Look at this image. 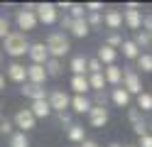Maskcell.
<instances>
[{
  "label": "cell",
  "mask_w": 152,
  "mask_h": 147,
  "mask_svg": "<svg viewBox=\"0 0 152 147\" xmlns=\"http://www.w3.org/2000/svg\"><path fill=\"white\" fill-rule=\"evenodd\" d=\"M30 39H27V34H22V32H12L10 29V34H7L5 39H3V49H5V54L7 56H12V59H20V56H25L27 52H30Z\"/></svg>",
  "instance_id": "obj_1"
},
{
  "label": "cell",
  "mask_w": 152,
  "mask_h": 147,
  "mask_svg": "<svg viewBox=\"0 0 152 147\" xmlns=\"http://www.w3.org/2000/svg\"><path fill=\"white\" fill-rule=\"evenodd\" d=\"M44 47H47V52H49V59H59V61H61V56H66L71 52V42H69V37L64 32H52L47 37Z\"/></svg>",
  "instance_id": "obj_2"
},
{
  "label": "cell",
  "mask_w": 152,
  "mask_h": 147,
  "mask_svg": "<svg viewBox=\"0 0 152 147\" xmlns=\"http://www.w3.org/2000/svg\"><path fill=\"white\" fill-rule=\"evenodd\" d=\"M47 103H49L52 113H69L71 98H69L66 91H61V88H52V91H47Z\"/></svg>",
  "instance_id": "obj_3"
},
{
  "label": "cell",
  "mask_w": 152,
  "mask_h": 147,
  "mask_svg": "<svg viewBox=\"0 0 152 147\" xmlns=\"http://www.w3.org/2000/svg\"><path fill=\"white\" fill-rule=\"evenodd\" d=\"M120 88H125L130 96H140L142 93V81H140V74L132 71L130 66H123V81Z\"/></svg>",
  "instance_id": "obj_4"
},
{
  "label": "cell",
  "mask_w": 152,
  "mask_h": 147,
  "mask_svg": "<svg viewBox=\"0 0 152 147\" xmlns=\"http://www.w3.org/2000/svg\"><path fill=\"white\" fill-rule=\"evenodd\" d=\"M15 25H17V32H32V29H37V15L30 12V10H15Z\"/></svg>",
  "instance_id": "obj_5"
},
{
  "label": "cell",
  "mask_w": 152,
  "mask_h": 147,
  "mask_svg": "<svg viewBox=\"0 0 152 147\" xmlns=\"http://www.w3.org/2000/svg\"><path fill=\"white\" fill-rule=\"evenodd\" d=\"M12 127H20V132H25V135L37 127V120H34V115L30 113V108H20V110L15 113V118H12Z\"/></svg>",
  "instance_id": "obj_6"
},
{
  "label": "cell",
  "mask_w": 152,
  "mask_h": 147,
  "mask_svg": "<svg viewBox=\"0 0 152 147\" xmlns=\"http://www.w3.org/2000/svg\"><path fill=\"white\" fill-rule=\"evenodd\" d=\"M34 15H37V22L54 25V22H56V17H59V10H56V5H54V3H37Z\"/></svg>",
  "instance_id": "obj_7"
},
{
  "label": "cell",
  "mask_w": 152,
  "mask_h": 147,
  "mask_svg": "<svg viewBox=\"0 0 152 147\" xmlns=\"http://www.w3.org/2000/svg\"><path fill=\"white\" fill-rule=\"evenodd\" d=\"M88 115V125L91 127H106L108 125V108H96V105H91V110L86 113Z\"/></svg>",
  "instance_id": "obj_8"
},
{
  "label": "cell",
  "mask_w": 152,
  "mask_h": 147,
  "mask_svg": "<svg viewBox=\"0 0 152 147\" xmlns=\"http://www.w3.org/2000/svg\"><path fill=\"white\" fill-rule=\"evenodd\" d=\"M20 93L25 96V98H30V101L34 103V101H47V88L44 86H34V83H22V88H20Z\"/></svg>",
  "instance_id": "obj_9"
},
{
  "label": "cell",
  "mask_w": 152,
  "mask_h": 147,
  "mask_svg": "<svg viewBox=\"0 0 152 147\" xmlns=\"http://www.w3.org/2000/svg\"><path fill=\"white\" fill-rule=\"evenodd\" d=\"M30 59H32V64H39V66H44L47 61H49V52H47V47H44V42H34V44H30Z\"/></svg>",
  "instance_id": "obj_10"
},
{
  "label": "cell",
  "mask_w": 152,
  "mask_h": 147,
  "mask_svg": "<svg viewBox=\"0 0 152 147\" xmlns=\"http://www.w3.org/2000/svg\"><path fill=\"white\" fill-rule=\"evenodd\" d=\"M27 83L44 86V83H47V71H44V66H39V64H30V66H27Z\"/></svg>",
  "instance_id": "obj_11"
},
{
  "label": "cell",
  "mask_w": 152,
  "mask_h": 147,
  "mask_svg": "<svg viewBox=\"0 0 152 147\" xmlns=\"http://www.w3.org/2000/svg\"><path fill=\"white\" fill-rule=\"evenodd\" d=\"M7 78L15 83H25L27 81V66L20 64V61H12L10 66H7Z\"/></svg>",
  "instance_id": "obj_12"
},
{
  "label": "cell",
  "mask_w": 152,
  "mask_h": 147,
  "mask_svg": "<svg viewBox=\"0 0 152 147\" xmlns=\"http://www.w3.org/2000/svg\"><path fill=\"white\" fill-rule=\"evenodd\" d=\"M103 78H106V83H110V86H120V81H123V66H118V64L106 66L103 69Z\"/></svg>",
  "instance_id": "obj_13"
},
{
  "label": "cell",
  "mask_w": 152,
  "mask_h": 147,
  "mask_svg": "<svg viewBox=\"0 0 152 147\" xmlns=\"http://www.w3.org/2000/svg\"><path fill=\"white\" fill-rule=\"evenodd\" d=\"M69 108H71L76 115H86L91 110V98L88 96H74L71 103H69Z\"/></svg>",
  "instance_id": "obj_14"
},
{
  "label": "cell",
  "mask_w": 152,
  "mask_h": 147,
  "mask_svg": "<svg viewBox=\"0 0 152 147\" xmlns=\"http://www.w3.org/2000/svg\"><path fill=\"white\" fill-rule=\"evenodd\" d=\"M123 22H125L130 29L140 32L142 29V12L140 10H125V12H123Z\"/></svg>",
  "instance_id": "obj_15"
},
{
  "label": "cell",
  "mask_w": 152,
  "mask_h": 147,
  "mask_svg": "<svg viewBox=\"0 0 152 147\" xmlns=\"http://www.w3.org/2000/svg\"><path fill=\"white\" fill-rule=\"evenodd\" d=\"M130 93L125 91V88H120V86H115V88H113V93H110V101L113 103H115L118 108H130Z\"/></svg>",
  "instance_id": "obj_16"
},
{
  "label": "cell",
  "mask_w": 152,
  "mask_h": 147,
  "mask_svg": "<svg viewBox=\"0 0 152 147\" xmlns=\"http://www.w3.org/2000/svg\"><path fill=\"white\" fill-rule=\"evenodd\" d=\"M98 61H101V66H110V64H115V59H118V52L115 49H110V47H98Z\"/></svg>",
  "instance_id": "obj_17"
},
{
  "label": "cell",
  "mask_w": 152,
  "mask_h": 147,
  "mask_svg": "<svg viewBox=\"0 0 152 147\" xmlns=\"http://www.w3.org/2000/svg\"><path fill=\"white\" fill-rule=\"evenodd\" d=\"M103 22H106V27L108 29H120L123 27V12H118V10H108L106 15H103Z\"/></svg>",
  "instance_id": "obj_18"
},
{
  "label": "cell",
  "mask_w": 152,
  "mask_h": 147,
  "mask_svg": "<svg viewBox=\"0 0 152 147\" xmlns=\"http://www.w3.org/2000/svg\"><path fill=\"white\" fill-rule=\"evenodd\" d=\"M71 91L76 96H86L91 88H88V78L86 76H71Z\"/></svg>",
  "instance_id": "obj_19"
},
{
  "label": "cell",
  "mask_w": 152,
  "mask_h": 147,
  "mask_svg": "<svg viewBox=\"0 0 152 147\" xmlns=\"http://www.w3.org/2000/svg\"><path fill=\"white\" fill-rule=\"evenodd\" d=\"M30 113L34 115V120H37V118H49V115H52V108H49L47 101H34V103L30 105Z\"/></svg>",
  "instance_id": "obj_20"
},
{
  "label": "cell",
  "mask_w": 152,
  "mask_h": 147,
  "mask_svg": "<svg viewBox=\"0 0 152 147\" xmlns=\"http://www.w3.org/2000/svg\"><path fill=\"white\" fill-rule=\"evenodd\" d=\"M66 137H69L71 142H79V145H81L83 140H86V127L79 125V123H74L69 130H66Z\"/></svg>",
  "instance_id": "obj_21"
},
{
  "label": "cell",
  "mask_w": 152,
  "mask_h": 147,
  "mask_svg": "<svg viewBox=\"0 0 152 147\" xmlns=\"http://www.w3.org/2000/svg\"><path fill=\"white\" fill-rule=\"evenodd\" d=\"M44 71H47V78H59L64 74V66L59 59H49V61L44 64Z\"/></svg>",
  "instance_id": "obj_22"
},
{
  "label": "cell",
  "mask_w": 152,
  "mask_h": 147,
  "mask_svg": "<svg viewBox=\"0 0 152 147\" xmlns=\"http://www.w3.org/2000/svg\"><path fill=\"white\" fill-rule=\"evenodd\" d=\"M120 52H123V56H125V59H137V56H140V49H137V44L132 42V39H123Z\"/></svg>",
  "instance_id": "obj_23"
},
{
  "label": "cell",
  "mask_w": 152,
  "mask_h": 147,
  "mask_svg": "<svg viewBox=\"0 0 152 147\" xmlns=\"http://www.w3.org/2000/svg\"><path fill=\"white\" fill-rule=\"evenodd\" d=\"M69 32H71L74 37L83 39V37H86V34L91 32V29H88V25H86V17H83V20H74V22H71V29H69Z\"/></svg>",
  "instance_id": "obj_24"
},
{
  "label": "cell",
  "mask_w": 152,
  "mask_h": 147,
  "mask_svg": "<svg viewBox=\"0 0 152 147\" xmlns=\"http://www.w3.org/2000/svg\"><path fill=\"white\" fill-rule=\"evenodd\" d=\"M69 69L74 71V76H86V56H81V54H76L71 59V64Z\"/></svg>",
  "instance_id": "obj_25"
},
{
  "label": "cell",
  "mask_w": 152,
  "mask_h": 147,
  "mask_svg": "<svg viewBox=\"0 0 152 147\" xmlns=\"http://www.w3.org/2000/svg\"><path fill=\"white\" fill-rule=\"evenodd\" d=\"M86 78H88V88L93 93H96V91H106L108 83H106V78H103V74H88Z\"/></svg>",
  "instance_id": "obj_26"
},
{
  "label": "cell",
  "mask_w": 152,
  "mask_h": 147,
  "mask_svg": "<svg viewBox=\"0 0 152 147\" xmlns=\"http://www.w3.org/2000/svg\"><path fill=\"white\" fill-rule=\"evenodd\" d=\"M137 110H140V113H152V93L142 91V93L137 96Z\"/></svg>",
  "instance_id": "obj_27"
},
{
  "label": "cell",
  "mask_w": 152,
  "mask_h": 147,
  "mask_svg": "<svg viewBox=\"0 0 152 147\" xmlns=\"http://www.w3.org/2000/svg\"><path fill=\"white\" fill-rule=\"evenodd\" d=\"M137 66H140L145 74H152V54L140 52V56H137Z\"/></svg>",
  "instance_id": "obj_28"
},
{
  "label": "cell",
  "mask_w": 152,
  "mask_h": 147,
  "mask_svg": "<svg viewBox=\"0 0 152 147\" xmlns=\"http://www.w3.org/2000/svg\"><path fill=\"white\" fill-rule=\"evenodd\" d=\"M10 147H30V137L25 132H12L10 135Z\"/></svg>",
  "instance_id": "obj_29"
},
{
  "label": "cell",
  "mask_w": 152,
  "mask_h": 147,
  "mask_svg": "<svg viewBox=\"0 0 152 147\" xmlns=\"http://www.w3.org/2000/svg\"><path fill=\"white\" fill-rule=\"evenodd\" d=\"M86 25H88V29H101L103 15L101 12H86Z\"/></svg>",
  "instance_id": "obj_30"
},
{
  "label": "cell",
  "mask_w": 152,
  "mask_h": 147,
  "mask_svg": "<svg viewBox=\"0 0 152 147\" xmlns=\"http://www.w3.org/2000/svg\"><path fill=\"white\" fill-rule=\"evenodd\" d=\"M132 42L137 44V49L152 47V42H150V32H145V29H140V32H135V39H132Z\"/></svg>",
  "instance_id": "obj_31"
},
{
  "label": "cell",
  "mask_w": 152,
  "mask_h": 147,
  "mask_svg": "<svg viewBox=\"0 0 152 147\" xmlns=\"http://www.w3.org/2000/svg\"><path fill=\"white\" fill-rule=\"evenodd\" d=\"M106 103H108V96H106V91H96V93H93V101H91V105H96V108H106Z\"/></svg>",
  "instance_id": "obj_32"
},
{
  "label": "cell",
  "mask_w": 152,
  "mask_h": 147,
  "mask_svg": "<svg viewBox=\"0 0 152 147\" xmlns=\"http://www.w3.org/2000/svg\"><path fill=\"white\" fill-rule=\"evenodd\" d=\"M123 44V37L118 34V32H110L108 34V39H106V47H110V49H115V52H118V47Z\"/></svg>",
  "instance_id": "obj_33"
},
{
  "label": "cell",
  "mask_w": 152,
  "mask_h": 147,
  "mask_svg": "<svg viewBox=\"0 0 152 147\" xmlns=\"http://www.w3.org/2000/svg\"><path fill=\"white\" fill-rule=\"evenodd\" d=\"M69 17H71V20H83V17H86V10H83V5H81V3H74Z\"/></svg>",
  "instance_id": "obj_34"
},
{
  "label": "cell",
  "mask_w": 152,
  "mask_h": 147,
  "mask_svg": "<svg viewBox=\"0 0 152 147\" xmlns=\"http://www.w3.org/2000/svg\"><path fill=\"white\" fill-rule=\"evenodd\" d=\"M7 34H10V20L5 15H0V39H5Z\"/></svg>",
  "instance_id": "obj_35"
},
{
  "label": "cell",
  "mask_w": 152,
  "mask_h": 147,
  "mask_svg": "<svg viewBox=\"0 0 152 147\" xmlns=\"http://www.w3.org/2000/svg\"><path fill=\"white\" fill-rule=\"evenodd\" d=\"M15 130H12V120H7V118H3V120H0V135H7L10 137Z\"/></svg>",
  "instance_id": "obj_36"
},
{
  "label": "cell",
  "mask_w": 152,
  "mask_h": 147,
  "mask_svg": "<svg viewBox=\"0 0 152 147\" xmlns=\"http://www.w3.org/2000/svg\"><path fill=\"white\" fill-rule=\"evenodd\" d=\"M128 120L135 125V123H140V120H145V118H142V113L137 110V108H128Z\"/></svg>",
  "instance_id": "obj_37"
},
{
  "label": "cell",
  "mask_w": 152,
  "mask_h": 147,
  "mask_svg": "<svg viewBox=\"0 0 152 147\" xmlns=\"http://www.w3.org/2000/svg\"><path fill=\"white\" fill-rule=\"evenodd\" d=\"M132 132H135L137 137L147 135V125H145V120H140V123H135V125H132Z\"/></svg>",
  "instance_id": "obj_38"
},
{
  "label": "cell",
  "mask_w": 152,
  "mask_h": 147,
  "mask_svg": "<svg viewBox=\"0 0 152 147\" xmlns=\"http://www.w3.org/2000/svg\"><path fill=\"white\" fill-rule=\"evenodd\" d=\"M135 147H152V135L147 132V135L137 137V145H135Z\"/></svg>",
  "instance_id": "obj_39"
},
{
  "label": "cell",
  "mask_w": 152,
  "mask_h": 147,
  "mask_svg": "<svg viewBox=\"0 0 152 147\" xmlns=\"http://www.w3.org/2000/svg\"><path fill=\"white\" fill-rule=\"evenodd\" d=\"M56 120H59L61 125H66V127H71L74 123H71V115L69 113H56Z\"/></svg>",
  "instance_id": "obj_40"
},
{
  "label": "cell",
  "mask_w": 152,
  "mask_h": 147,
  "mask_svg": "<svg viewBox=\"0 0 152 147\" xmlns=\"http://www.w3.org/2000/svg\"><path fill=\"white\" fill-rule=\"evenodd\" d=\"M83 10H86V12H101V10H103V3H86Z\"/></svg>",
  "instance_id": "obj_41"
},
{
  "label": "cell",
  "mask_w": 152,
  "mask_h": 147,
  "mask_svg": "<svg viewBox=\"0 0 152 147\" xmlns=\"http://www.w3.org/2000/svg\"><path fill=\"white\" fill-rule=\"evenodd\" d=\"M142 29L152 32V15H142Z\"/></svg>",
  "instance_id": "obj_42"
},
{
  "label": "cell",
  "mask_w": 152,
  "mask_h": 147,
  "mask_svg": "<svg viewBox=\"0 0 152 147\" xmlns=\"http://www.w3.org/2000/svg\"><path fill=\"white\" fill-rule=\"evenodd\" d=\"M71 22H74V20H71L69 15H64V17H61V29H71Z\"/></svg>",
  "instance_id": "obj_43"
},
{
  "label": "cell",
  "mask_w": 152,
  "mask_h": 147,
  "mask_svg": "<svg viewBox=\"0 0 152 147\" xmlns=\"http://www.w3.org/2000/svg\"><path fill=\"white\" fill-rule=\"evenodd\" d=\"M54 5H56V10H71L74 3H69V0H61V3H54Z\"/></svg>",
  "instance_id": "obj_44"
},
{
  "label": "cell",
  "mask_w": 152,
  "mask_h": 147,
  "mask_svg": "<svg viewBox=\"0 0 152 147\" xmlns=\"http://www.w3.org/2000/svg\"><path fill=\"white\" fill-rule=\"evenodd\" d=\"M81 147H101V145H98L96 140H88V137H86V140L81 142Z\"/></svg>",
  "instance_id": "obj_45"
},
{
  "label": "cell",
  "mask_w": 152,
  "mask_h": 147,
  "mask_svg": "<svg viewBox=\"0 0 152 147\" xmlns=\"http://www.w3.org/2000/svg\"><path fill=\"white\" fill-rule=\"evenodd\" d=\"M125 10H140V3H128Z\"/></svg>",
  "instance_id": "obj_46"
},
{
  "label": "cell",
  "mask_w": 152,
  "mask_h": 147,
  "mask_svg": "<svg viewBox=\"0 0 152 147\" xmlns=\"http://www.w3.org/2000/svg\"><path fill=\"white\" fill-rule=\"evenodd\" d=\"M145 125H147V132L152 135V115H150V120H145Z\"/></svg>",
  "instance_id": "obj_47"
},
{
  "label": "cell",
  "mask_w": 152,
  "mask_h": 147,
  "mask_svg": "<svg viewBox=\"0 0 152 147\" xmlns=\"http://www.w3.org/2000/svg\"><path fill=\"white\" fill-rule=\"evenodd\" d=\"M0 91H5V76L0 74Z\"/></svg>",
  "instance_id": "obj_48"
},
{
  "label": "cell",
  "mask_w": 152,
  "mask_h": 147,
  "mask_svg": "<svg viewBox=\"0 0 152 147\" xmlns=\"http://www.w3.org/2000/svg\"><path fill=\"white\" fill-rule=\"evenodd\" d=\"M108 147H123V145H120V142H110Z\"/></svg>",
  "instance_id": "obj_49"
},
{
  "label": "cell",
  "mask_w": 152,
  "mask_h": 147,
  "mask_svg": "<svg viewBox=\"0 0 152 147\" xmlns=\"http://www.w3.org/2000/svg\"><path fill=\"white\" fill-rule=\"evenodd\" d=\"M0 64H3V52H0Z\"/></svg>",
  "instance_id": "obj_50"
},
{
  "label": "cell",
  "mask_w": 152,
  "mask_h": 147,
  "mask_svg": "<svg viewBox=\"0 0 152 147\" xmlns=\"http://www.w3.org/2000/svg\"><path fill=\"white\" fill-rule=\"evenodd\" d=\"M123 147H135V145H123Z\"/></svg>",
  "instance_id": "obj_51"
},
{
  "label": "cell",
  "mask_w": 152,
  "mask_h": 147,
  "mask_svg": "<svg viewBox=\"0 0 152 147\" xmlns=\"http://www.w3.org/2000/svg\"><path fill=\"white\" fill-rule=\"evenodd\" d=\"M150 42H152V32H150Z\"/></svg>",
  "instance_id": "obj_52"
}]
</instances>
